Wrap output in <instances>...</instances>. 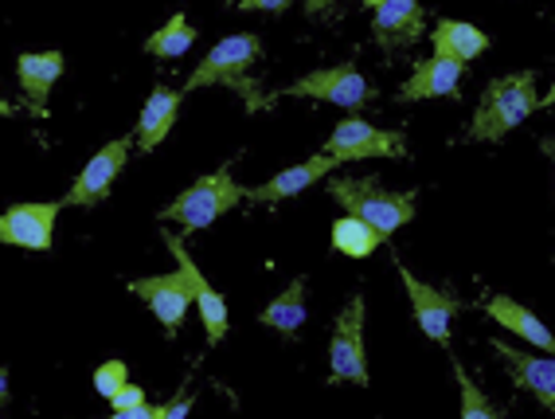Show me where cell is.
I'll use <instances>...</instances> for the list:
<instances>
[{
	"mask_svg": "<svg viewBox=\"0 0 555 419\" xmlns=\"http://www.w3.org/2000/svg\"><path fill=\"white\" fill-rule=\"evenodd\" d=\"M165 243H169V251L177 255V270H172V275H157V279L129 282V290H133L138 299L150 302L153 314H157L160 326H165V333L177 338L180 321H184L189 306L199 299V290H204V275H199V267L192 263L189 247L180 243L177 231H165Z\"/></svg>",
	"mask_w": 555,
	"mask_h": 419,
	"instance_id": "cell-2",
	"label": "cell"
},
{
	"mask_svg": "<svg viewBox=\"0 0 555 419\" xmlns=\"http://www.w3.org/2000/svg\"><path fill=\"white\" fill-rule=\"evenodd\" d=\"M180 102H184V90L153 87L150 102L141 106V122H138V145L145 153L157 150L160 141L169 138L172 122H177V114H180Z\"/></svg>",
	"mask_w": 555,
	"mask_h": 419,
	"instance_id": "cell-17",
	"label": "cell"
},
{
	"mask_svg": "<svg viewBox=\"0 0 555 419\" xmlns=\"http://www.w3.org/2000/svg\"><path fill=\"white\" fill-rule=\"evenodd\" d=\"M258 321L278 333H286V338H294V333L306 326V279L289 282L286 294H278V299L258 314Z\"/></svg>",
	"mask_w": 555,
	"mask_h": 419,
	"instance_id": "cell-20",
	"label": "cell"
},
{
	"mask_svg": "<svg viewBox=\"0 0 555 419\" xmlns=\"http://www.w3.org/2000/svg\"><path fill=\"white\" fill-rule=\"evenodd\" d=\"M364 4H367V9H379V4H384V0H364Z\"/></svg>",
	"mask_w": 555,
	"mask_h": 419,
	"instance_id": "cell-32",
	"label": "cell"
},
{
	"mask_svg": "<svg viewBox=\"0 0 555 419\" xmlns=\"http://www.w3.org/2000/svg\"><path fill=\"white\" fill-rule=\"evenodd\" d=\"M16 75H21L24 102L36 118L48 114V94L55 87V79L63 75V51H28L16 60Z\"/></svg>",
	"mask_w": 555,
	"mask_h": 419,
	"instance_id": "cell-16",
	"label": "cell"
},
{
	"mask_svg": "<svg viewBox=\"0 0 555 419\" xmlns=\"http://www.w3.org/2000/svg\"><path fill=\"white\" fill-rule=\"evenodd\" d=\"M328 196L340 200L352 216L372 224L384 240L415 220V192H387L379 189V177H333Z\"/></svg>",
	"mask_w": 555,
	"mask_h": 419,
	"instance_id": "cell-4",
	"label": "cell"
},
{
	"mask_svg": "<svg viewBox=\"0 0 555 419\" xmlns=\"http://www.w3.org/2000/svg\"><path fill=\"white\" fill-rule=\"evenodd\" d=\"M286 94H298V99H321V102H337L345 111H360L367 106V99L376 94L372 82L360 79V71L352 63H340V67H328V71H318V75H306L298 79Z\"/></svg>",
	"mask_w": 555,
	"mask_h": 419,
	"instance_id": "cell-9",
	"label": "cell"
},
{
	"mask_svg": "<svg viewBox=\"0 0 555 419\" xmlns=\"http://www.w3.org/2000/svg\"><path fill=\"white\" fill-rule=\"evenodd\" d=\"M63 204H12L0 216V240L24 251H51Z\"/></svg>",
	"mask_w": 555,
	"mask_h": 419,
	"instance_id": "cell-10",
	"label": "cell"
},
{
	"mask_svg": "<svg viewBox=\"0 0 555 419\" xmlns=\"http://www.w3.org/2000/svg\"><path fill=\"white\" fill-rule=\"evenodd\" d=\"M129 145H133V138H118V141H109V145H102V150L87 161V169L75 177V185H70V192L63 196V204H67V208H94V204H102V200L109 196V189H114L118 173L126 169Z\"/></svg>",
	"mask_w": 555,
	"mask_h": 419,
	"instance_id": "cell-7",
	"label": "cell"
},
{
	"mask_svg": "<svg viewBox=\"0 0 555 419\" xmlns=\"http://www.w3.org/2000/svg\"><path fill=\"white\" fill-rule=\"evenodd\" d=\"M430 40H435V55H447V60L457 63L477 60L489 48L486 31L477 28V24H462V21H438L435 31H430Z\"/></svg>",
	"mask_w": 555,
	"mask_h": 419,
	"instance_id": "cell-19",
	"label": "cell"
},
{
	"mask_svg": "<svg viewBox=\"0 0 555 419\" xmlns=\"http://www.w3.org/2000/svg\"><path fill=\"white\" fill-rule=\"evenodd\" d=\"M196 404L192 396L184 399H172V404H165V408H157V419H177V416H189V408Z\"/></svg>",
	"mask_w": 555,
	"mask_h": 419,
	"instance_id": "cell-27",
	"label": "cell"
},
{
	"mask_svg": "<svg viewBox=\"0 0 555 419\" xmlns=\"http://www.w3.org/2000/svg\"><path fill=\"white\" fill-rule=\"evenodd\" d=\"M199 31L192 28L189 21H184V12H177L169 24L160 31H153L150 40H145V51L150 55H160V60H180L184 51H192V43H196Z\"/></svg>",
	"mask_w": 555,
	"mask_h": 419,
	"instance_id": "cell-22",
	"label": "cell"
},
{
	"mask_svg": "<svg viewBox=\"0 0 555 419\" xmlns=\"http://www.w3.org/2000/svg\"><path fill=\"white\" fill-rule=\"evenodd\" d=\"M454 377H457V389H462V416L466 419H493V416H505V408H493V399L486 392L477 389L469 372L462 365H454Z\"/></svg>",
	"mask_w": 555,
	"mask_h": 419,
	"instance_id": "cell-23",
	"label": "cell"
},
{
	"mask_svg": "<svg viewBox=\"0 0 555 419\" xmlns=\"http://www.w3.org/2000/svg\"><path fill=\"white\" fill-rule=\"evenodd\" d=\"M340 157H333V153H321V157H309L306 165H294V169L278 173L274 180H267V185H255V189H247V200L250 204H282V200L298 196L301 189H309L313 180L328 177V173L337 169Z\"/></svg>",
	"mask_w": 555,
	"mask_h": 419,
	"instance_id": "cell-15",
	"label": "cell"
},
{
	"mask_svg": "<svg viewBox=\"0 0 555 419\" xmlns=\"http://www.w3.org/2000/svg\"><path fill=\"white\" fill-rule=\"evenodd\" d=\"M540 106L535 94V71H520V75H505L493 79L481 94L474 111V126H469V141H501Z\"/></svg>",
	"mask_w": 555,
	"mask_h": 419,
	"instance_id": "cell-3",
	"label": "cell"
},
{
	"mask_svg": "<svg viewBox=\"0 0 555 419\" xmlns=\"http://www.w3.org/2000/svg\"><path fill=\"white\" fill-rule=\"evenodd\" d=\"M262 60V40L258 36H228V40H219L216 48L204 55L196 71H192V79L184 82V94L196 87H231L235 94H243L247 102V111H270L274 106V94L262 90V82L255 79V63Z\"/></svg>",
	"mask_w": 555,
	"mask_h": 419,
	"instance_id": "cell-1",
	"label": "cell"
},
{
	"mask_svg": "<svg viewBox=\"0 0 555 419\" xmlns=\"http://www.w3.org/2000/svg\"><path fill=\"white\" fill-rule=\"evenodd\" d=\"M544 150H547V157L555 161V141H544Z\"/></svg>",
	"mask_w": 555,
	"mask_h": 419,
	"instance_id": "cell-31",
	"label": "cell"
},
{
	"mask_svg": "<svg viewBox=\"0 0 555 419\" xmlns=\"http://www.w3.org/2000/svg\"><path fill=\"white\" fill-rule=\"evenodd\" d=\"M379 243H384V236H379L367 220L352 216V212H348L345 220L333 224V251H340V255H348V259H367Z\"/></svg>",
	"mask_w": 555,
	"mask_h": 419,
	"instance_id": "cell-21",
	"label": "cell"
},
{
	"mask_svg": "<svg viewBox=\"0 0 555 419\" xmlns=\"http://www.w3.org/2000/svg\"><path fill=\"white\" fill-rule=\"evenodd\" d=\"M150 416H157V408H150V404H138V408H129L121 419H150Z\"/></svg>",
	"mask_w": 555,
	"mask_h": 419,
	"instance_id": "cell-28",
	"label": "cell"
},
{
	"mask_svg": "<svg viewBox=\"0 0 555 419\" xmlns=\"http://www.w3.org/2000/svg\"><path fill=\"white\" fill-rule=\"evenodd\" d=\"M544 102H547V106H552V102H555V82H552V90H547L544 99H540V106H544Z\"/></svg>",
	"mask_w": 555,
	"mask_h": 419,
	"instance_id": "cell-30",
	"label": "cell"
},
{
	"mask_svg": "<svg viewBox=\"0 0 555 419\" xmlns=\"http://www.w3.org/2000/svg\"><path fill=\"white\" fill-rule=\"evenodd\" d=\"M466 79V63L447 60V55H430V60L415 63L411 79L399 87V99L418 102V99H457Z\"/></svg>",
	"mask_w": 555,
	"mask_h": 419,
	"instance_id": "cell-13",
	"label": "cell"
},
{
	"mask_svg": "<svg viewBox=\"0 0 555 419\" xmlns=\"http://www.w3.org/2000/svg\"><path fill=\"white\" fill-rule=\"evenodd\" d=\"M247 12H274V16H282V12L294 4V0H238Z\"/></svg>",
	"mask_w": 555,
	"mask_h": 419,
	"instance_id": "cell-26",
	"label": "cell"
},
{
	"mask_svg": "<svg viewBox=\"0 0 555 419\" xmlns=\"http://www.w3.org/2000/svg\"><path fill=\"white\" fill-rule=\"evenodd\" d=\"M114 404V416H126L129 408H138V404H145V389H138V384H126V389L118 392V396L109 399Z\"/></svg>",
	"mask_w": 555,
	"mask_h": 419,
	"instance_id": "cell-25",
	"label": "cell"
},
{
	"mask_svg": "<svg viewBox=\"0 0 555 419\" xmlns=\"http://www.w3.org/2000/svg\"><path fill=\"white\" fill-rule=\"evenodd\" d=\"M325 153L340 161L360 157H406V138L399 130H376L364 118H345L325 141Z\"/></svg>",
	"mask_w": 555,
	"mask_h": 419,
	"instance_id": "cell-8",
	"label": "cell"
},
{
	"mask_svg": "<svg viewBox=\"0 0 555 419\" xmlns=\"http://www.w3.org/2000/svg\"><path fill=\"white\" fill-rule=\"evenodd\" d=\"M333 384H360L367 389V353H364V299H348L345 314H337L333 345H328Z\"/></svg>",
	"mask_w": 555,
	"mask_h": 419,
	"instance_id": "cell-6",
	"label": "cell"
},
{
	"mask_svg": "<svg viewBox=\"0 0 555 419\" xmlns=\"http://www.w3.org/2000/svg\"><path fill=\"white\" fill-rule=\"evenodd\" d=\"M399 279L406 282V294H411V309H415L418 330L427 333L430 341H438V345H447L450 321H454V314L462 309V302H457L454 294H447V290H435V287H427V282H418L406 267H399Z\"/></svg>",
	"mask_w": 555,
	"mask_h": 419,
	"instance_id": "cell-11",
	"label": "cell"
},
{
	"mask_svg": "<svg viewBox=\"0 0 555 419\" xmlns=\"http://www.w3.org/2000/svg\"><path fill=\"white\" fill-rule=\"evenodd\" d=\"M328 4H333V0H306V12H309V16H321Z\"/></svg>",
	"mask_w": 555,
	"mask_h": 419,
	"instance_id": "cell-29",
	"label": "cell"
},
{
	"mask_svg": "<svg viewBox=\"0 0 555 419\" xmlns=\"http://www.w3.org/2000/svg\"><path fill=\"white\" fill-rule=\"evenodd\" d=\"M126 377H129L126 360H106V365H99V369H94V389H99L106 399H114L129 384Z\"/></svg>",
	"mask_w": 555,
	"mask_h": 419,
	"instance_id": "cell-24",
	"label": "cell"
},
{
	"mask_svg": "<svg viewBox=\"0 0 555 419\" xmlns=\"http://www.w3.org/2000/svg\"><path fill=\"white\" fill-rule=\"evenodd\" d=\"M372 31H376V43L384 51L411 48V43H418L423 31H427V12H423L418 0H384L376 9Z\"/></svg>",
	"mask_w": 555,
	"mask_h": 419,
	"instance_id": "cell-12",
	"label": "cell"
},
{
	"mask_svg": "<svg viewBox=\"0 0 555 419\" xmlns=\"http://www.w3.org/2000/svg\"><path fill=\"white\" fill-rule=\"evenodd\" d=\"M493 350L501 353V360L508 365V377H513L516 389L532 392L547 411H555V357H532V353H520L505 341H493Z\"/></svg>",
	"mask_w": 555,
	"mask_h": 419,
	"instance_id": "cell-14",
	"label": "cell"
},
{
	"mask_svg": "<svg viewBox=\"0 0 555 419\" xmlns=\"http://www.w3.org/2000/svg\"><path fill=\"white\" fill-rule=\"evenodd\" d=\"M243 196H247V189H238L235 180H231V165H223V169L199 177L192 189L180 192L169 208L160 212V220H177L184 231L211 228L223 212H231L235 204H243Z\"/></svg>",
	"mask_w": 555,
	"mask_h": 419,
	"instance_id": "cell-5",
	"label": "cell"
},
{
	"mask_svg": "<svg viewBox=\"0 0 555 419\" xmlns=\"http://www.w3.org/2000/svg\"><path fill=\"white\" fill-rule=\"evenodd\" d=\"M486 314L493 321H501L505 330H513L516 338H525L528 345H535V350H544V353H552V357H555V338H552V330H547L544 321L535 318V314L528 306H520V302L505 299V294H493V299L486 302Z\"/></svg>",
	"mask_w": 555,
	"mask_h": 419,
	"instance_id": "cell-18",
	"label": "cell"
}]
</instances>
